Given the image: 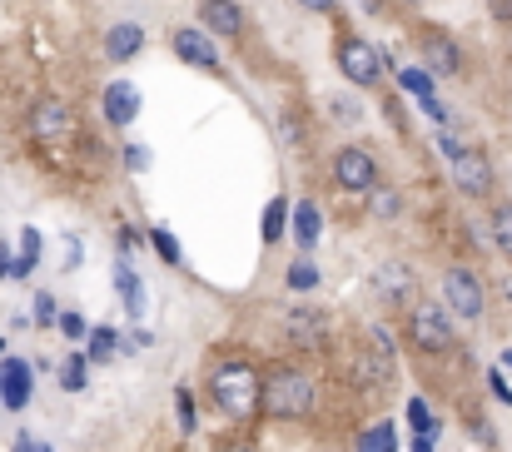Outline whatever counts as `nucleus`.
<instances>
[{
	"instance_id": "47",
	"label": "nucleus",
	"mask_w": 512,
	"mask_h": 452,
	"mask_svg": "<svg viewBox=\"0 0 512 452\" xmlns=\"http://www.w3.org/2000/svg\"><path fill=\"white\" fill-rule=\"evenodd\" d=\"M0 353H5V343H0Z\"/></svg>"
},
{
	"instance_id": "11",
	"label": "nucleus",
	"mask_w": 512,
	"mask_h": 452,
	"mask_svg": "<svg viewBox=\"0 0 512 452\" xmlns=\"http://www.w3.org/2000/svg\"><path fill=\"white\" fill-rule=\"evenodd\" d=\"M140 85L135 80H110L105 85V95H100V110H105V125H115V130H125V125H135L140 120Z\"/></svg>"
},
{
	"instance_id": "43",
	"label": "nucleus",
	"mask_w": 512,
	"mask_h": 452,
	"mask_svg": "<svg viewBox=\"0 0 512 452\" xmlns=\"http://www.w3.org/2000/svg\"><path fill=\"white\" fill-rule=\"evenodd\" d=\"M219 452H254V443H224Z\"/></svg>"
},
{
	"instance_id": "30",
	"label": "nucleus",
	"mask_w": 512,
	"mask_h": 452,
	"mask_svg": "<svg viewBox=\"0 0 512 452\" xmlns=\"http://www.w3.org/2000/svg\"><path fill=\"white\" fill-rule=\"evenodd\" d=\"M408 423H413V433H438V423H433V413H428V403H423V398H413V403H408Z\"/></svg>"
},
{
	"instance_id": "22",
	"label": "nucleus",
	"mask_w": 512,
	"mask_h": 452,
	"mask_svg": "<svg viewBox=\"0 0 512 452\" xmlns=\"http://www.w3.org/2000/svg\"><path fill=\"white\" fill-rule=\"evenodd\" d=\"M35 259H40V229H20V259L10 264V279H30Z\"/></svg>"
},
{
	"instance_id": "12",
	"label": "nucleus",
	"mask_w": 512,
	"mask_h": 452,
	"mask_svg": "<svg viewBox=\"0 0 512 452\" xmlns=\"http://www.w3.org/2000/svg\"><path fill=\"white\" fill-rule=\"evenodd\" d=\"M453 179H458V189H463V194L483 199V194L493 189V164H488V154L483 150H463L458 159H453Z\"/></svg>"
},
{
	"instance_id": "45",
	"label": "nucleus",
	"mask_w": 512,
	"mask_h": 452,
	"mask_svg": "<svg viewBox=\"0 0 512 452\" xmlns=\"http://www.w3.org/2000/svg\"><path fill=\"white\" fill-rule=\"evenodd\" d=\"M5 274H10V259H5V249H0V279H5Z\"/></svg>"
},
{
	"instance_id": "21",
	"label": "nucleus",
	"mask_w": 512,
	"mask_h": 452,
	"mask_svg": "<svg viewBox=\"0 0 512 452\" xmlns=\"http://www.w3.org/2000/svg\"><path fill=\"white\" fill-rule=\"evenodd\" d=\"M289 224H294V214H289V199H284V194H279V199H269V204H264V244H279Z\"/></svg>"
},
{
	"instance_id": "24",
	"label": "nucleus",
	"mask_w": 512,
	"mask_h": 452,
	"mask_svg": "<svg viewBox=\"0 0 512 452\" xmlns=\"http://www.w3.org/2000/svg\"><path fill=\"white\" fill-rule=\"evenodd\" d=\"M358 452H398V433H393V423L368 428V433L358 438Z\"/></svg>"
},
{
	"instance_id": "2",
	"label": "nucleus",
	"mask_w": 512,
	"mask_h": 452,
	"mask_svg": "<svg viewBox=\"0 0 512 452\" xmlns=\"http://www.w3.org/2000/svg\"><path fill=\"white\" fill-rule=\"evenodd\" d=\"M319 408V383L304 373V368H269L264 373V398H259V413L279 418V423H294V418H309Z\"/></svg>"
},
{
	"instance_id": "6",
	"label": "nucleus",
	"mask_w": 512,
	"mask_h": 452,
	"mask_svg": "<svg viewBox=\"0 0 512 452\" xmlns=\"http://www.w3.org/2000/svg\"><path fill=\"white\" fill-rule=\"evenodd\" d=\"M334 184L343 194H373L378 189V159L363 145H348V150L334 154Z\"/></svg>"
},
{
	"instance_id": "40",
	"label": "nucleus",
	"mask_w": 512,
	"mask_h": 452,
	"mask_svg": "<svg viewBox=\"0 0 512 452\" xmlns=\"http://www.w3.org/2000/svg\"><path fill=\"white\" fill-rule=\"evenodd\" d=\"M438 443V433H413V452H433Z\"/></svg>"
},
{
	"instance_id": "42",
	"label": "nucleus",
	"mask_w": 512,
	"mask_h": 452,
	"mask_svg": "<svg viewBox=\"0 0 512 452\" xmlns=\"http://www.w3.org/2000/svg\"><path fill=\"white\" fill-rule=\"evenodd\" d=\"M299 5L314 10V15H329V10H334V0H299Z\"/></svg>"
},
{
	"instance_id": "26",
	"label": "nucleus",
	"mask_w": 512,
	"mask_h": 452,
	"mask_svg": "<svg viewBox=\"0 0 512 452\" xmlns=\"http://www.w3.org/2000/svg\"><path fill=\"white\" fill-rule=\"evenodd\" d=\"M493 244L512 259V204H498V209H493Z\"/></svg>"
},
{
	"instance_id": "39",
	"label": "nucleus",
	"mask_w": 512,
	"mask_h": 452,
	"mask_svg": "<svg viewBox=\"0 0 512 452\" xmlns=\"http://www.w3.org/2000/svg\"><path fill=\"white\" fill-rule=\"evenodd\" d=\"M488 388H493V393H498L503 403H512V388L503 383V373H488Z\"/></svg>"
},
{
	"instance_id": "25",
	"label": "nucleus",
	"mask_w": 512,
	"mask_h": 452,
	"mask_svg": "<svg viewBox=\"0 0 512 452\" xmlns=\"http://www.w3.org/2000/svg\"><path fill=\"white\" fill-rule=\"evenodd\" d=\"M115 348H120V338H115L110 328H90V343H85V358H90V363H105Z\"/></svg>"
},
{
	"instance_id": "36",
	"label": "nucleus",
	"mask_w": 512,
	"mask_h": 452,
	"mask_svg": "<svg viewBox=\"0 0 512 452\" xmlns=\"http://www.w3.org/2000/svg\"><path fill=\"white\" fill-rule=\"evenodd\" d=\"M125 164H130L135 174H145V169H150V150H145V145H125Z\"/></svg>"
},
{
	"instance_id": "8",
	"label": "nucleus",
	"mask_w": 512,
	"mask_h": 452,
	"mask_svg": "<svg viewBox=\"0 0 512 452\" xmlns=\"http://www.w3.org/2000/svg\"><path fill=\"white\" fill-rule=\"evenodd\" d=\"M284 343L299 353H324L329 348V318L319 308H289L284 313Z\"/></svg>"
},
{
	"instance_id": "19",
	"label": "nucleus",
	"mask_w": 512,
	"mask_h": 452,
	"mask_svg": "<svg viewBox=\"0 0 512 452\" xmlns=\"http://www.w3.org/2000/svg\"><path fill=\"white\" fill-rule=\"evenodd\" d=\"M115 294L125 299L130 318H145V289H140V274L125 264V254H120V264H115Z\"/></svg>"
},
{
	"instance_id": "32",
	"label": "nucleus",
	"mask_w": 512,
	"mask_h": 452,
	"mask_svg": "<svg viewBox=\"0 0 512 452\" xmlns=\"http://www.w3.org/2000/svg\"><path fill=\"white\" fill-rule=\"evenodd\" d=\"M329 115H334V120H339V125H358V120H363V110H358V105H353V100H329Z\"/></svg>"
},
{
	"instance_id": "15",
	"label": "nucleus",
	"mask_w": 512,
	"mask_h": 452,
	"mask_svg": "<svg viewBox=\"0 0 512 452\" xmlns=\"http://www.w3.org/2000/svg\"><path fill=\"white\" fill-rule=\"evenodd\" d=\"M373 294L383 303L413 299V269H408V264H383V269L373 274Z\"/></svg>"
},
{
	"instance_id": "1",
	"label": "nucleus",
	"mask_w": 512,
	"mask_h": 452,
	"mask_svg": "<svg viewBox=\"0 0 512 452\" xmlns=\"http://www.w3.org/2000/svg\"><path fill=\"white\" fill-rule=\"evenodd\" d=\"M209 398L224 418L244 423L259 413V398H264V373L249 363V358H219L209 368Z\"/></svg>"
},
{
	"instance_id": "13",
	"label": "nucleus",
	"mask_w": 512,
	"mask_h": 452,
	"mask_svg": "<svg viewBox=\"0 0 512 452\" xmlns=\"http://www.w3.org/2000/svg\"><path fill=\"white\" fill-rule=\"evenodd\" d=\"M199 20L209 35H224V40L244 35V10L234 0H199Z\"/></svg>"
},
{
	"instance_id": "31",
	"label": "nucleus",
	"mask_w": 512,
	"mask_h": 452,
	"mask_svg": "<svg viewBox=\"0 0 512 452\" xmlns=\"http://www.w3.org/2000/svg\"><path fill=\"white\" fill-rule=\"evenodd\" d=\"M398 209H403V199H398L393 189H373V214H378V219H393Z\"/></svg>"
},
{
	"instance_id": "14",
	"label": "nucleus",
	"mask_w": 512,
	"mask_h": 452,
	"mask_svg": "<svg viewBox=\"0 0 512 452\" xmlns=\"http://www.w3.org/2000/svg\"><path fill=\"white\" fill-rule=\"evenodd\" d=\"M0 403L10 413H20L30 403V368H25V358H5L0 363Z\"/></svg>"
},
{
	"instance_id": "3",
	"label": "nucleus",
	"mask_w": 512,
	"mask_h": 452,
	"mask_svg": "<svg viewBox=\"0 0 512 452\" xmlns=\"http://www.w3.org/2000/svg\"><path fill=\"white\" fill-rule=\"evenodd\" d=\"M408 338L418 353H448L453 348V308L448 303H413V318H408Z\"/></svg>"
},
{
	"instance_id": "20",
	"label": "nucleus",
	"mask_w": 512,
	"mask_h": 452,
	"mask_svg": "<svg viewBox=\"0 0 512 452\" xmlns=\"http://www.w3.org/2000/svg\"><path fill=\"white\" fill-rule=\"evenodd\" d=\"M398 85H403V95H413L418 105L438 95V90H433V70H428V65H398Z\"/></svg>"
},
{
	"instance_id": "38",
	"label": "nucleus",
	"mask_w": 512,
	"mask_h": 452,
	"mask_svg": "<svg viewBox=\"0 0 512 452\" xmlns=\"http://www.w3.org/2000/svg\"><path fill=\"white\" fill-rule=\"evenodd\" d=\"M115 244H120V254H130V249L140 244V229H130V224H120V234H115Z\"/></svg>"
},
{
	"instance_id": "9",
	"label": "nucleus",
	"mask_w": 512,
	"mask_h": 452,
	"mask_svg": "<svg viewBox=\"0 0 512 452\" xmlns=\"http://www.w3.org/2000/svg\"><path fill=\"white\" fill-rule=\"evenodd\" d=\"M170 50L194 70H219V45H214V35L204 25H179L170 35Z\"/></svg>"
},
{
	"instance_id": "10",
	"label": "nucleus",
	"mask_w": 512,
	"mask_h": 452,
	"mask_svg": "<svg viewBox=\"0 0 512 452\" xmlns=\"http://www.w3.org/2000/svg\"><path fill=\"white\" fill-rule=\"evenodd\" d=\"M443 299H448V308H453L458 318H478L483 303H488V294H483V279H478V274L448 269V274H443Z\"/></svg>"
},
{
	"instance_id": "5",
	"label": "nucleus",
	"mask_w": 512,
	"mask_h": 452,
	"mask_svg": "<svg viewBox=\"0 0 512 452\" xmlns=\"http://www.w3.org/2000/svg\"><path fill=\"white\" fill-rule=\"evenodd\" d=\"M393 363H398V348L388 338V328H363L358 333V383L363 388H383L393 378Z\"/></svg>"
},
{
	"instance_id": "16",
	"label": "nucleus",
	"mask_w": 512,
	"mask_h": 452,
	"mask_svg": "<svg viewBox=\"0 0 512 452\" xmlns=\"http://www.w3.org/2000/svg\"><path fill=\"white\" fill-rule=\"evenodd\" d=\"M140 50H145V25H135V20H125V25H115L105 35V60H115V65L135 60Z\"/></svg>"
},
{
	"instance_id": "46",
	"label": "nucleus",
	"mask_w": 512,
	"mask_h": 452,
	"mask_svg": "<svg viewBox=\"0 0 512 452\" xmlns=\"http://www.w3.org/2000/svg\"><path fill=\"white\" fill-rule=\"evenodd\" d=\"M503 363H508V368H512V348H508V353H503Z\"/></svg>"
},
{
	"instance_id": "44",
	"label": "nucleus",
	"mask_w": 512,
	"mask_h": 452,
	"mask_svg": "<svg viewBox=\"0 0 512 452\" xmlns=\"http://www.w3.org/2000/svg\"><path fill=\"white\" fill-rule=\"evenodd\" d=\"M358 5H363L368 15H378V10H383V0H358Z\"/></svg>"
},
{
	"instance_id": "17",
	"label": "nucleus",
	"mask_w": 512,
	"mask_h": 452,
	"mask_svg": "<svg viewBox=\"0 0 512 452\" xmlns=\"http://www.w3.org/2000/svg\"><path fill=\"white\" fill-rule=\"evenodd\" d=\"M423 60H428L433 75H458V65H463V60H458V45H453L448 35H438V30L423 35Z\"/></svg>"
},
{
	"instance_id": "29",
	"label": "nucleus",
	"mask_w": 512,
	"mask_h": 452,
	"mask_svg": "<svg viewBox=\"0 0 512 452\" xmlns=\"http://www.w3.org/2000/svg\"><path fill=\"white\" fill-rule=\"evenodd\" d=\"M174 408H179V433L189 438V433H194V393L179 388V393H174Z\"/></svg>"
},
{
	"instance_id": "23",
	"label": "nucleus",
	"mask_w": 512,
	"mask_h": 452,
	"mask_svg": "<svg viewBox=\"0 0 512 452\" xmlns=\"http://www.w3.org/2000/svg\"><path fill=\"white\" fill-rule=\"evenodd\" d=\"M85 383H90V358H85V353H70L65 368H60V388H65V393H80Z\"/></svg>"
},
{
	"instance_id": "37",
	"label": "nucleus",
	"mask_w": 512,
	"mask_h": 452,
	"mask_svg": "<svg viewBox=\"0 0 512 452\" xmlns=\"http://www.w3.org/2000/svg\"><path fill=\"white\" fill-rule=\"evenodd\" d=\"M10 452H55V448H50V443H40L35 433H20V438L10 443Z\"/></svg>"
},
{
	"instance_id": "27",
	"label": "nucleus",
	"mask_w": 512,
	"mask_h": 452,
	"mask_svg": "<svg viewBox=\"0 0 512 452\" xmlns=\"http://www.w3.org/2000/svg\"><path fill=\"white\" fill-rule=\"evenodd\" d=\"M150 244H155V254L165 259V264H179L184 254H179V239H174V229H150Z\"/></svg>"
},
{
	"instance_id": "33",
	"label": "nucleus",
	"mask_w": 512,
	"mask_h": 452,
	"mask_svg": "<svg viewBox=\"0 0 512 452\" xmlns=\"http://www.w3.org/2000/svg\"><path fill=\"white\" fill-rule=\"evenodd\" d=\"M55 328H60V333H65V338H75V343H80V338H85V333H90V323H85V318H80V313H60V323H55Z\"/></svg>"
},
{
	"instance_id": "41",
	"label": "nucleus",
	"mask_w": 512,
	"mask_h": 452,
	"mask_svg": "<svg viewBox=\"0 0 512 452\" xmlns=\"http://www.w3.org/2000/svg\"><path fill=\"white\" fill-rule=\"evenodd\" d=\"M65 244H70V249H65V269H75V264H80V239H75V234H70V239H65Z\"/></svg>"
},
{
	"instance_id": "7",
	"label": "nucleus",
	"mask_w": 512,
	"mask_h": 452,
	"mask_svg": "<svg viewBox=\"0 0 512 452\" xmlns=\"http://www.w3.org/2000/svg\"><path fill=\"white\" fill-rule=\"evenodd\" d=\"M25 125H30V135H35V140L55 145V140L75 135V125H80V120H75V110H70L60 95H45V100H35V105H30V120H25Z\"/></svg>"
},
{
	"instance_id": "28",
	"label": "nucleus",
	"mask_w": 512,
	"mask_h": 452,
	"mask_svg": "<svg viewBox=\"0 0 512 452\" xmlns=\"http://www.w3.org/2000/svg\"><path fill=\"white\" fill-rule=\"evenodd\" d=\"M289 289H299V294H309V289H319V269H314L309 259H299V264L289 269Z\"/></svg>"
},
{
	"instance_id": "35",
	"label": "nucleus",
	"mask_w": 512,
	"mask_h": 452,
	"mask_svg": "<svg viewBox=\"0 0 512 452\" xmlns=\"http://www.w3.org/2000/svg\"><path fill=\"white\" fill-rule=\"evenodd\" d=\"M35 323H60V308L50 294H35Z\"/></svg>"
},
{
	"instance_id": "18",
	"label": "nucleus",
	"mask_w": 512,
	"mask_h": 452,
	"mask_svg": "<svg viewBox=\"0 0 512 452\" xmlns=\"http://www.w3.org/2000/svg\"><path fill=\"white\" fill-rule=\"evenodd\" d=\"M319 234H324L319 204H314V199H299V204H294V244L309 254V249H319Z\"/></svg>"
},
{
	"instance_id": "4",
	"label": "nucleus",
	"mask_w": 512,
	"mask_h": 452,
	"mask_svg": "<svg viewBox=\"0 0 512 452\" xmlns=\"http://www.w3.org/2000/svg\"><path fill=\"white\" fill-rule=\"evenodd\" d=\"M383 45H373V40H363V35H343L339 40V75L348 85H358V90H373V85H383Z\"/></svg>"
},
{
	"instance_id": "34",
	"label": "nucleus",
	"mask_w": 512,
	"mask_h": 452,
	"mask_svg": "<svg viewBox=\"0 0 512 452\" xmlns=\"http://www.w3.org/2000/svg\"><path fill=\"white\" fill-rule=\"evenodd\" d=\"M438 150L448 154V159H458V154L468 150V145H463V140L453 135V125H443V130H438Z\"/></svg>"
}]
</instances>
